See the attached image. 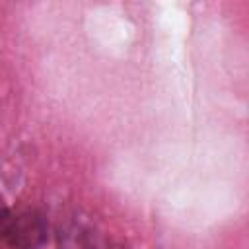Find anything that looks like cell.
Returning <instances> with one entry per match:
<instances>
[{
  "label": "cell",
  "instance_id": "obj_1",
  "mask_svg": "<svg viewBox=\"0 0 249 249\" xmlns=\"http://www.w3.org/2000/svg\"><path fill=\"white\" fill-rule=\"evenodd\" d=\"M6 239L16 249H39L47 239V224L41 214L25 210L12 218Z\"/></svg>",
  "mask_w": 249,
  "mask_h": 249
},
{
  "label": "cell",
  "instance_id": "obj_2",
  "mask_svg": "<svg viewBox=\"0 0 249 249\" xmlns=\"http://www.w3.org/2000/svg\"><path fill=\"white\" fill-rule=\"evenodd\" d=\"M12 218H14V214L0 202V237H4L6 239V235H8V230H10V224H12Z\"/></svg>",
  "mask_w": 249,
  "mask_h": 249
}]
</instances>
